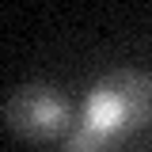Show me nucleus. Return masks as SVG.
Wrapping results in <instances>:
<instances>
[{"label":"nucleus","instance_id":"f257e3e1","mask_svg":"<svg viewBox=\"0 0 152 152\" xmlns=\"http://www.w3.org/2000/svg\"><path fill=\"white\" fill-rule=\"evenodd\" d=\"M152 122V76L141 69H114L99 76L76 107V126L61 152H110L118 141Z\"/></svg>","mask_w":152,"mask_h":152},{"label":"nucleus","instance_id":"f03ea898","mask_svg":"<svg viewBox=\"0 0 152 152\" xmlns=\"http://www.w3.org/2000/svg\"><path fill=\"white\" fill-rule=\"evenodd\" d=\"M76 107L57 84H19L4 99V126L27 141L69 137L76 126Z\"/></svg>","mask_w":152,"mask_h":152}]
</instances>
